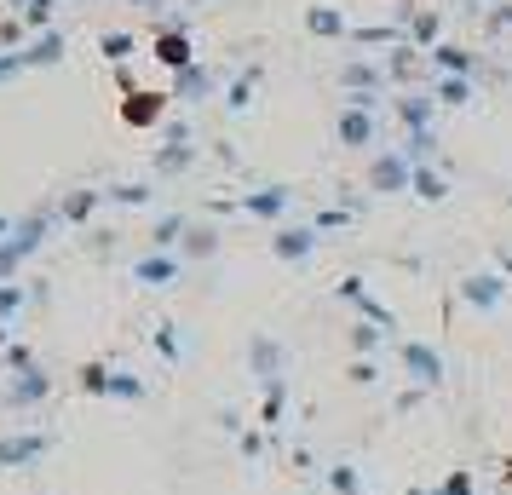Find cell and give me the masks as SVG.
<instances>
[{
    "label": "cell",
    "mask_w": 512,
    "mask_h": 495,
    "mask_svg": "<svg viewBox=\"0 0 512 495\" xmlns=\"http://www.w3.org/2000/svg\"><path fill=\"white\" fill-rule=\"evenodd\" d=\"M305 29L311 35H346V18H340V6H311L305 12Z\"/></svg>",
    "instance_id": "cell-2"
},
{
    "label": "cell",
    "mask_w": 512,
    "mask_h": 495,
    "mask_svg": "<svg viewBox=\"0 0 512 495\" xmlns=\"http://www.w3.org/2000/svg\"><path fill=\"white\" fill-rule=\"evenodd\" d=\"M438 64H443V70H472V52H461V47H438Z\"/></svg>",
    "instance_id": "cell-6"
},
{
    "label": "cell",
    "mask_w": 512,
    "mask_h": 495,
    "mask_svg": "<svg viewBox=\"0 0 512 495\" xmlns=\"http://www.w3.org/2000/svg\"><path fill=\"white\" fill-rule=\"evenodd\" d=\"M351 41H369V47H380V41H397V29H357Z\"/></svg>",
    "instance_id": "cell-11"
},
{
    "label": "cell",
    "mask_w": 512,
    "mask_h": 495,
    "mask_svg": "<svg viewBox=\"0 0 512 495\" xmlns=\"http://www.w3.org/2000/svg\"><path fill=\"white\" fill-rule=\"evenodd\" d=\"M104 58H116V64L121 58H133V35H121V29L116 35H104Z\"/></svg>",
    "instance_id": "cell-5"
},
{
    "label": "cell",
    "mask_w": 512,
    "mask_h": 495,
    "mask_svg": "<svg viewBox=\"0 0 512 495\" xmlns=\"http://www.w3.org/2000/svg\"><path fill=\"white\" fill-rule=\"evenodd\" d=\"M438 93H443V98H449V104H461V98H466V81H443Z\"/></svg>",
    "instance_id": "cell-12"
},
{
    "label": "cell",
    "mask_w": 512,
    "mask_h": 495,
    "mask_svg": "<svg viewBox=\"0 0 512 495\" xmlns=\"http://www.w3.org/2000/svg\"><path fill=\"white\" fill-rule=\"evenodd\" d=\"M340 133H346L351 144H363V139H369V116H346V121H340Z\"/></svg>",
    "instance_id": "cell-9"
},
{
    "label": "cell",
    "mask_w": 512,
    "mask_h": 495,
    "mask_svg": "<svg viewBox=\"0 0 512 495\" xmlns=\"http://www.w3.org/2000/svg\"><path fill=\"white\" fill-rule=\"evenodd\" d=\"M58 47H64L58 35H41V41H35V47L24 52V64H35V58H41V64H52V58H58Z\"/></svg>",
    "instance_id": "cell-4"
},
{
    "label": "cell",
    "mask_w": 512,
    "mask_h": 495,
    "mask_svg": "<svg viewBox=\"0 0 512 495\" xmlns=\"http://www.w3.org/2000/svg\"><path fill=\"white\" fill-rule=\"evenodd\" d=\"M346 81H351V87H374V81H380V75H374L369 64H351V70H346Z\"/></svg>",
    "instance_id": "cell-10"
},
{
    "label": "cell",
    "mask_w": 512,
    "mask_h": 495,
    "mask_svg": "<svg viewBox=\"0 0 512 495\" xmlns=\"http://www.w3.org/2000/svg\"><path fill=\"white\" fill-rule=\"evenodd\" d=\"M156 58H162L167 70H190V35L185 29H167L162 41H156Z\"/></svg>",
    "instance_id": "cell-1"
},
{
    "label": "cell",
    "mask_w": 512,
    "mask_h": 495,
    "mask_svg": "<svg viewBox=\"0 0 512 495\" xmlns=\"http://www.w3.org/2000/svg\"><path fill=\"white\" fill-rule=\"evenodd\" d=\"M133 6H167V0H133Z\"/></svg>",
    "instance_id": "cell-13"
},
{
    "label": "cell",
    "mask_w": 512,
    "mask_h": 495,
    "mask_svg": "<svg viewBox=\"0 0 512 495\" xmlns=\"http://www.w3.org/2000/svg\"><path fill=\"white\" fill-rule=\"evenodd\" d=\"M409 35H415V41H432V35H438V12H420L415 24H409Z\"/></svg>",
    "instance_id": "cell-8"
},
{
    "label": "cell",
    "mask_w": 512,
    "mask_h": 495,
    "mask_svg": "<svg viewBox=\"0 0 512 495\" xmlns=\"http://www.w3.org/2000/svg\"><path fill=\"white\" fill-rule=\"evenodd\" d=\"M156 116V93H139V104L127 98V121H150Z\"/></svg>",
    "instance_id": "cell-7"
},
{
    "label": "cell",
    "mask_w": 512,
    "mask_h": 495,
    "mask_svg": "<svg viewBox=\"0 0 512 495\" xmlns=\"http://www.w3.org/2000/svg\"><path fill=\"white\" fill-rule=\"evenodd\" d=\"M52 6H58V0H29V6H24V24L29 29H47L52 24Z\"/></svg>",
    "instance_id": "cell-3"
}]
</instances>
